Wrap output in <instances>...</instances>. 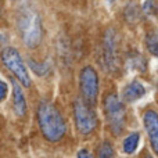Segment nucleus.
Instances as JSON below:
<instances>
[{
  "instance_id": "nucleus-1",
  "label": "nucleus",
  "mask_w": 158,
  "mask_h": 158,
  "mask_svg": "<svg viewBox=\"0 0 158 158\" xmlns=\"http://www.w3.org/2000/svg\"><path fill=\"white\" fill-rule=\"evenodd\" d=\"M38 122L42 135L49 142H58L65 136L67 125L61 112L49 101H42L38 107Z\"/></svg>"
},
{
  "instance_id": "nucleus-2",
  "label": "nucleus",
  "mask_w": 158,
  "mask_h": 158,
  "mask_svg": "<svg viewBox=\"0 0 158 158\" xmlns=\"http://www.w3.org/2000/svg\"><path fill=\"white\" fill-rule=\"evenodd\" d=\"M18 29L25 46L35 49L43 39V27L39 14L33 8L24 7L18 15Z\"/></svg>"
},
{
  "instance_id": "nucleus-3",
  "label": "nucleus",
  "mask_w": 158,
  "mask_h": 158,
  "mask_svg": "<svg viewBox=\"0 0 158 158\" xmlns=\"http://www.w3.org/2000/svg\"><path fill=\"white\" fill-rule=\"evenodd\" d=\"M101 61L107 72H117L119 69V39L115 29H107L103 36V49H101Z\"/></svg>"
},
{
  "instance_id": "nucleus-4",
  "label": "nucleus",
  "mask_w": 158,
  "mask_h": 158,
  "mask_svg": "<svg viewBox=\"0 0 158 158\" xmlns=\"http://www.w3.org/2000/svg\"><path fill=\"white\" fill-rule=\"evenodd\" d=\"M104 112L111 131L119 135L125 126V106L115 93H110L104 98Z\"/></svg>"
},
{
  "instance_id": "nucleus-5",
  "label": "nucleus",
  "mask_w": 158,
  "mask_h": 158,
  "mask_svg": "<svg viewBox=\"0 0 158 158\" xmlns=\"http://www.w3.org/2000/svg\"><path fill=\"white\" fill-rule=\"evenodd\" d=\"M0 58L2 63L4 64V67L15 75V78L19 81V83L24 85L25 87L31 86V77L28 74V69L25 67L24 61L21 58V54L18 53V50L14 47H6L0 53Z\"/></svg>"
},
{
  "instance_id": "nucleus-6",
  "label": "nucleus",
  "mask_w": 158,
  "mask_h": 158,
  "mask_svg": "<svg viewBox=\"0 0 158 158\" xmlns=\"http://www.w3.org/2000/svg\"><path fill=\"white\" fill-rule=\"evenodd\" d=\"M74 118L78 132L82 135H90L97 128L96 112L89 104H86L81 98L74 103Z\"/></svg>"
},
{
  "instance_id": "nucleus-7",
  "label": "nucleus",
  "mask_w": 158,
  "mask_h": 158,
  "mask_svg": "<svg viewBox=\"0 0 158 158\" xmlns=\"http://www.w3.org/2000/svg\"><path fill=\"white\" fill-rule=\"evenodd\" d=\"M79 86H81L83 101L90 107L94 106L98 97V75L93 67L86 65L81 69Z\"/></svg>"
},
{
  "instance_id": "nucleus-8",
  "label": "nucleus",
  "mask_w": 158,
  "mask_h": 158,
  "mask_svg": "<svg viewBox=\"0 0 158 158\" xmlns=\"http://www.w3.org/2000/svg\"><path fill=\"white\" fill-rule=\"evenodd\" d=\"M143 123L147 131L151 147H153L154 153L158 156V114L153 110L146 111L143 115Z\"/></svg>"
},
{
  "instance_id": "nucleus-9",
  "label": "nucleus",
  "mask_w": 158,
  "mask_h": 158,
  "mask_svg": "<svg viewBox=\"0 0 158 158\" xmlns=\"http://www.w3.org/2000/svg\"><path fill=\"white\" fill-rule=\"evenodd\" d=\"M146 94V87L139 79H133L125 86L122 92V98L126 103H133L137 101Z\"/></svg>"
},
{
  "instance_id": "nucleus-10",
  "label": "nucleus",
  "mask_w": 158,
  "mask_h": 158,
  "mask_svg": "<svg viewBox=\"0 0 158 158\" xmlns=\"http://www.w3.org/2000/svg\"><path fill=\"white\" fill-rule=\"evenodd\" d=\"M13 107L18 117H24L27 112V100H25L24 92L18 82H13Z\"/></svg>"
},
{
  "instance_id": "nucleus-11",
  "label": "nucleus",
  "mask_w": 158,
  "mask_h": 158,
  "mask_svg": "<svg viewBox=\"0 0 158 158\" xmlns=\"http://www.w3.org/2000/svg\"><path fill=\"white\" fill-rule=\"evenodd\" d=\"M140 142V133L139 132H135V133H131L125 140H123L122 148L126 154H133L135 151L137 150V146H139Z\"/></svg>"
},
{
  "instance_id": "nucleus-12",
  "label": "nucleus",
  "mask_w": 158,
  "mask_h": 158,
  "mask_svg": "<svg viewBox=\"0 0 158 158\" xmlns=\"http://www.w3.org/2000/svg\"><path fill=\"white\" fill-rule=\"evenodd\" d=\"M146 44H147L148 52L153 56L158 57V32H151L146 38Z\"/></svg>"
},
{
  "instance_id": "nucleus-13",
  "label": "nucleus",
  "mask_w": 158,
  "mask_h": 158,
  "mask_svg": "<svg viewBox=\"0 0 158 158\" xmlns=\"http://www.w3.org/2000/svg\"><path fill=\"white\" fill-rule=\"evenodd\" d=\"M29 65L32 68V71L36 75H39V77H44L50 69V65H47L46 63H38V61H33V60L29 61Z\"/></svg>"
},
{
  "instance_id": "nucleus-14",
  "label": "nucleus",
  "mask_w": 158,
  "mask_h": 158,
  "mask_svg": "<svg viewBox=\"0 0 158 158\" xmlns=\"http://www.w3.org/2000/svg\"><path fill=\"white\" fill-rule=\"evenodd\" d=\"M98 158H115V153L112 146L108 142H104L98 148Z\"/></svg>"
},
{
  "instance_id": "nucleus-15",
  "label": "nucleus",
  "mask_w": 158,
  "mask_h": 158,
  "mask_svg": "<svg viewBox=\"0 0 158 158\" xmlns=\"http://www.w3.org/2000/svg\"><path fill=\"white\" fill-rule=\"evenodd\" d=\"M143 10L148 15H158V0H146Z\"/></svg>"
},
{
  "instance_id": "nucleus-16",
  "label": "nucleus",
  "mask_w": 158,
  "mask_h": 158,
  "mask_svg": "<svg viewBox=\"0 0 158 158\" xmlns=\"http://www.w3.org/2000/svg\"><path fill=\"white\" fill-rule=\"evenodd\" d=\"M7 94H8V85L3 79H0V103L6 100Z\"/></svg>"
},
{
  "instance_id": "nucleus-17",
  "label": "nucleus",
  "mask_w": 158,
  "mask_h": 158,
  "mask_svg": "<svg viewBox=\"0 0 158 158\" xmlns=\"http://www.w3.org/2000/svg\"><path fill=\"white\" fill-rule=\"evenodd\" d=\"M77 158H93V157H92V154L89 153V150H86V148H82V150L78 151Z\"/></svg>"
},
{
  "instance_id": "nucleus-18",
  "label": "nucleus",
  "mask_w": 158,
  "mask_h": 158,
  "mask_svg": "<svg viewBox=\"0 0 158 158\" xmlns=\"http://www.w3.org/2000/svg\"><path fill=\"white\" fill-rule=\"evenodd\" d=\"M107 2H108V3H114L115 0H107Z\"/></svg>"
}]
</instances>
